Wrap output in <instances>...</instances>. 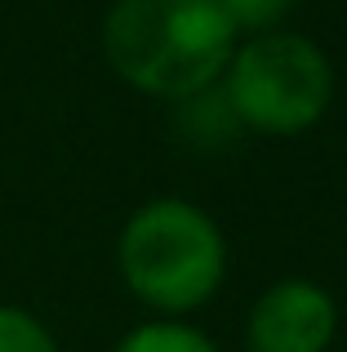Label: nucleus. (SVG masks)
<instances>
[{
  "label": "nucleus",
  "mask_w": 347,
  "mask_h": 352,
  "mask_svg": "<svg viewBox=\"0 0 347 352\" xmlns=\"http://www.w3.org/2000/svg\"><path fill=\"white\" fill-rule=\"evenodd\" d=\"M236 27L218 0H112L103 58L130 89L160 103L214 89L236 50Z\"/></svg>",
  "instance_id": "1"
},
{
  "label": "nucleus",
  "mask_w": 347,
  "mask_h": 352,
  "mask_svg": "<svg viewBox=\"0 0 347 352\" xmlns=\"http://www.w3.org/2000/svg\"><path fill=\"white\" fill-rule=\"evenodd\" d=\"M121 281L152 317H191L218 299L232 267L227 232L187 197H152L116 236Z\"/></svg>",
  "instance_id": "2"
},
{
  "label": "nucleus",
  "mask_w": 347,
  "mask_h": 352,
  "mask_svg": "<svg viewBox=\"0 0 347 352\" xmlns=\"http://www.w3.org/2000/svg\"><path fill=\"white\" fill-rule=\"evenodd\" d=\"M218 89L245 134L294 138L325 120L339 94V76L321 41L276 27L236 41Z\"/></svg>",
  "instance_id": "3"
},
{
  "label": "nucleus",
  "mask_w": 347,
  "mask_h": 352,
  "mask_svg": "<svg viewBox=\"0 0 347 352\" xmlns=\"http://www.w3.org/2000/svg\"><path fill=\"white\" fill-rule=\"evenodd\" d=\"M339 299L312 276H280L245 312V352H330Z\"/></svg>",
  "instance_id": "4"
},
{
  "label": "nucleus",
  "mask_w": 347,
  "mask_h": 352,
  "mask_svg": "<svg viewBox=\"0 0 347 352\" xmlns=\"http://www.w3.org/2000/svg\"><path fill=\"white\" fill-rule=\"evenodd\" d=\"M174 129L187 147H227L232 138H241L245 129L236 125L232 107H227L223 89H200V94L174 103Z\"/></svg>",
  "instance_id": "5"
},
{
  "label": "nucleus",
  "mask_w": 347,
  "mask_h": 352,
  "mask_svg": "<svg viewBox=\"0 0 347 352\" xmlns=\"http://www.w3.org/2000/svg\"><path fill=\"white\" fill-rule=\"evenodd\" d=\"M112 352H223L191 317H147L143 326L125 330Z\"/></svg>",
  "instance_id": "6"
},
{
  "label": "nucleus",
  "mask_w": 347,
  "mask_h": 352,
  "mask_svg": "<svg viewBox=\"0 0 347 352\" xmlns=\"http://www.w3.org/2000/svg\"><path fill=\"white\" fill-rule=\"evenodd\" d=\"M0 352H62V348L36 312L0 303Z\"/></svg>",
  "instance_id": "7"
},
{
  "label": "nucleus",
  "mask_w": 347,
  "mask_h": 352,
  "mask_svg": "<svg viewBox=\"0 0 347 352\" xmlns=\"http://www.w3.org/2000/svg\"><path fill=\"white\" fill-rule=\"evenodd\" d=\"M218 5H223V14L232 18L236 36H263V32L285 27L294 0H218Z\"/></svg>",
  "instance_id": "8"
}]
</instances>
